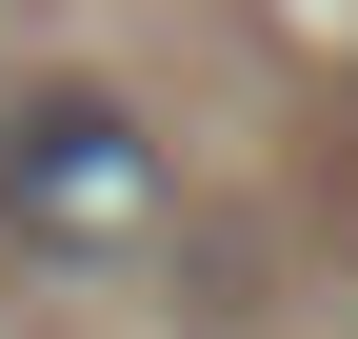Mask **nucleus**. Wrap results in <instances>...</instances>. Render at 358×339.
Here are the masks:
<instances>
[{
    "label": "nucleus",
    "mask_w": 358,
    "mask_h": 339,
    "mask_svg": "<svg viewBox=\"0 0 358 339\" xmlns=\"http://www.w3.org/2000/svg\"><path fill=\"white\" fill-rule=\"evenodd\" d=\"M0 240H20V260H120V240H159V140L120 100H20L0 120Z\"/></svg>",
    "instance_id": "1"
}]
</instances>
